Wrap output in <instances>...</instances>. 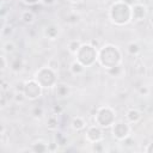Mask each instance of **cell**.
<instances>
[{"label":"cell","instance_id":"e575fe53","mask_svg":"<svg viewBox=\"0 0 153 153\" xmlns=\"http://www.w3.org/2000/svg\"><path fill=\"white\" fill-rule=\"evenodd\" d=\"M68 1H71L72 4H79V2H81L82 0H68Z\"/></svg>","mask_w":153,"mask_h":153},{"label":"cell","instance_id":"9c48e42d","mask_svg":"<svg viewBox=\"0 0 153 153\" xmlns=\"http://www.w3.org/2000/svg\"><path fill=\"white\" fill-rule=\"evenodd\" d=\"M147 16V6L140 2H135L131 6V19L134 22H143Z\"/></svg>","mask_w":153,"mask_h":153},{"label":"cell","instance_id":"83f0119b","mask_svg":"<svg viewBox=\"0 0 153 153\" xmlns=\"http://www.w3.org/2000/svg\"><path fill=\"white\" fill-rule=\"evenodd\" d=\"M48 67H50L51 69L56 71V69H59V67H60V62H59L56 59H51V60L48 62Z\"/></svg>","mask_w":153,"mask_h":153},{"label":"cell","instance_id":"30bf717a","mask_svg":"<svg viewBox=\"0 0 153 153\" xmlns=\"http://www.w3.org/2000/svg\"><path fill=\"white\" fill-rule=\"evenodd\" d=\"M44 36L48 38V39H56V37L59 36L60 33V29L57 25L55 24H49L44 27V31H43Z\"/></svg>","mask_w":153,"mask_h":153},{"label":"cell","instance_id":"44dd1931","mask_svg":"<svg viewBox=\"0 0 153 153\" xmlns=\"http://www.w3.org/2000/svg\"><path fill=\"white\" fill-rule=\"evenodd\" d=\"M80 47H81V42L79 39H72L68 43V50L72 54H76V51L80 49Z\"/></svg>","mask_w":153,"mask_h":153},{"label":"cell","instance_id":"f1b7e54d","mask_svg":"<svg viewBox=\"0 0 153 153\" xmlns=\"http://www.w3.org/2000/svg\"><path fill=\"white\" fill-rule=\"evenodd\" d=\"M137 92H139V94H140V96H148V94H149V88H148V86L142 85V86H140V87H139Z\"/></svg>","mask_w":153,"mask_h":153},{"label":"cell","instance_id":"4316f807","mask_svg":"<svg viewBox=\"0 0 153 153\" xmlns=\"http://www.w3.org/2000/svg\"><path fill=\"white\" fill-rule=\"evenodd\" d=\"M0 60H1V72L4 73V72H5V69H6V67H7V66H10V62H8L7 57H6V56H5L4 54L1 55Z\"/></svg>","mask_w":153,"mask_h":153},{"label":"cell","instance_id":"5b68a950","mask_svg":"<svg viewBox=\"0 0 153 153\" xmlns=\"http://www.w3.org/2000/svg\"><path fill=\"white\" fill-rule=\"evenodd\" d=\"M114 118H115V111L110 106H102L98 109L94 121L99 127L104 128L114 124Z\"/></svg>","mask_w":153,"mask_h":153},{"label":"cell","instance_id":"7c38bea8","mask_svg":"<svg viewBox=\"0 0 153 153\" xmlns=\"http://www.w3.org/2000/svg\"><path fill=\"white\" fill-rule=\"evenodd\" d=\"M20 20H22L24 24L30 25V24L35 23V20H36V14H35V12L31 11V10H24V11L20 13Z\"/></svg>","mask_w":153,"mask_h":153},{"label":"cell","instance_id":"9a60e30c","mask_svg":"<svg viewBox=\"0 0 153 153\" xmlns=\"http://www.w3.org/2000/svg\"><path fill=\"white\" fill-rule=\"evenodd\" d=\"M85 66L82 65V63H80L79 61H73L72 63H71V66H69V71H71V73L73 74V75H81L84 72H85Z\"/></svg>","mask_w":153,"mask_h":153},{"label":"cell","instance_id":"d590c367","mask_svg":"<svg viewBox=\"0 0 153 153\" xmlns=\"http://www.w3.org/2000/svg\"><path fill=\"white\" fill-rule=\"evenodd\" d=\"M149 23H151V25L153 26V13L151 14V18H149Z\"/></svg>","mask_w":153,"mask_h":153},{"label":"cell","instance_id":"52a82bcc","mask_svg":"<svg viewBox=\"0 0 153 153\" xmlns=\"http://www.w3.org/2000/svg\"><path fill=\"white\" fill-rule=\"evenodd\" d=\"M130 126L123 121L115 122L112 126V135L118 141H123L126 137H128L130 135Z\"/></svg>","mask_w":153,"mask_h":153},{"label":"cell","instance_id":"d6986e66","mask_svg":"<svg viewBox=\"0 0 153 153\" xmlns=\"http://www.w3.org/2000/svg\"><path fill=\"white\" fill-rule=\"evenodd\" d=\"M140 50H141V48H140V45H139L136 42H130V43L127 45V51H128V54L131 55V56H136V55L140 53Z\"/></svg>","mask_w":153,"mask_h":153},{"label":"cell","instance_id":"8992f818","mask_svg":"<svg viewBox=\"0 0 153 153\" xmlns=\"http://www.w3.org/2000/svg\"><path fill=\"white\" fill-rule=\"evenodd\" d=\"M42 86L38 84V81L33 78L31 80L25 81V87H24V94L26 97V99L30 100H35L37 98L41 97L42 94Z\"/></svg>","mask_w":153,"mask_h":153},{"label":"cell","instance_id":"ba28073f","mask_svg":"<svg viewBox=\"0 0 153 153\" xmlns=\"http://www.w3.org/2000/svg\"><path fill=\"white\" fill-rule=\"evenodd\" d=\"M86 140L91 143H94V142H98V141H102L104 135H103V130H102V127H99L98 124L96 126H90L86 130Z\"/></svg>","mask_w":153,"mask_h":153},{"label":"cell","instance_id":"5bb4252c","mask_svg":"<svg viewBox=\"0 0 153 153\" xmlns=\"http://www.w3.org/2000/svg\"><path fill=\"white\" fill-rule=\"evenodd\" d=\"M71 127H72L74 130H76V131L82 130V129L86 128V121H85L82 117H80V116H75V117H73L72 121H71Z\"/></svg>","mask_w":153,"mask_h":153},{"label":"cell","instance_id":"3957f363","mask_svg":"<svg viewBox=\"0 0 153 153\" xmlns=\"http://www.w3.org/2000/svg\"><path fill=\"white\" fill-rule=\"evenodd\" d=\"M75 56H76V61L82 63L85 67H88V66L93 65L94 61L98 59L97 48H94L90 43L88 44H81V47L76 51Z\"/></svg>","mask_w":153,"mask_h":153},{"label":"cell","instance_id":"ac0fdd59","mask_svg":"<svg viewBox=\"0 0 153 153\" xmlns=\"http://www.w3.org/2000/svg\"><path fill=\"white\" fill-rule=\"evenodd\" d=\"M14 50H16V44L12 41L7 39L2 43V53L4 54H12V53H14Z\"/></svg>","mask_w":153,"mask_h":153},{"label":"cell","instance_id":"8fae6325","mask_svg":"<svg viewBox=\"0 0 153 153\" xmlns=\"http://www.w3.org/2000/svg\"><path fill=\"white\" fill-rule=\"evenodd\" d=\"M8 62H10V66H8V67L12 69V72H14V73H19V72L23 71L24 62H23V59H22V57H18V56L12 57L11 61L8 60Z\"/></svg>","mask_w":153,"mask_h":153},{"label":"cell","instance_id":"7402d4cb","mask_svg":"<svg viewBox=\"0 0 153 153\" xmlns=\"http://www.w3.org/2000/svg\"><path fill=\"white\" fill-rule=\"evenodd\" d=\"M12 32H13V27H12V25L4 23V24H2V29H1V36H2V38H7V37H10V36L12 35Z\"/></svg>","mask_w":153,"mask_h":153},{"label":"cell","instance_id":"f546056e","mask_svg":"<svg viewBox=\"0 0 153 153\" xmlns=\"http://www.w3.org/2000/svg\"><path fill=\"white\" fill-rule=\"evenodd\" d=\"M10 91V84L6 81V80H2V84H1V92H7Z\"/></svg>","mask_w":153,"mask_h":153},{"label":"cell","instance_id":"277c9868","mask_svg":"<svg viewBox=\"0 0 153 153\" xmlns=\"http://www.w3.org/2000/svg\"><path fill=\"white\" fill-rule=\"evenodd\" d=\"M33 78L44 88L56 86V74H55V71L51 69L50 67H43L38 69Z\"/></svg>","mask_w":153,"mask_h":153},{"label":"cell","instance_id":"7a4b0ae2","mask_svg":"<svg viewBox=\"0 0 153 153\" xmlns=\"http://www.w3.org/2000/svg\"><path fill=\"white\" fill-rule=\"evenodd\" d=\"M109 14L112 23H115L116 25H124L131 19V6L120 0L111 6Z\"/></svg>","mask_w":153,"mask_h":153},{"label":"cell","instance_id":"1f68e13d","mask_svg":"<svg viewBox=\"0 0 153 153\" xmlns=\"http://www.w3.org/2000/svg\"><path fill=\"white\" fill-rule=\"evenodd\" d=\"M145 152H147V153H153V141H152L151 143H148V146L145 148Z\"/></svg>","mask_w":153,"mask_h":153},{"label":"cell","instance_id":"4dcf8cb0","mask_svg":"<svg viewBox=\"0 0 153 153\" xmlns=\"http://www.w3.org/2000/svg\"><path fill=\"white\" fill-rule=\"evenodd\" d=\"M53 111H54V114H56V115H61V114H62V111H63V109H62L60 105H54Z\"/></svg>","mask_w":153,"mask_h":153},{"label":"cell","instance_id":"d4e9b609","mask_svg":"<svg viewBox=\"0 0 153 153\" xmlns=\"http://www.w3.org/2000/svg\"><path fill=\"white\" fill-rule=\"evenodd\" d=\"M43 108L42 106H35L33 109H32V115H33V117H36V118H38V117H42L43 116Z\"/></svg>","mask_w":153,"mask_h":153},{"label":"cell","instance_id":"d6a6232c","mask_svg":"<svg viewBox=\"0 0 153 153\" xmlns=\"http://www.w3.org/2000/svg\"><path fill=\"white\" fill-rule=\"evenodd\" d=\"M90 44H91V45H93L94 48H99V42H98L97 39H91Z\"/></svg>","mask_w":153,"mask_h":153},{"label":"cell","instance_id":"4fadbf2b","mask_svg":"<svg viewBox=\"0 0 153 153\" xmlns=\"http://www.w3.org/2000/svg\"><path fill=\"white\" fill-rule=\"evenodd\" d=\"M126 117H127V120H128L130 123H137V122L141 120L142 115H141V112H140L137 109L131 108V109H129V110L127 111Z\"/></svg>","mask_w":153,"mask_h":153},{"label":"cell","instance_id":"cb8c5ba5","mask_svg":"<svg viewBox=\"0 0 153 153\" xmlns=\"http://www.w3.org/2000/svg\"><path fill=\"white\" fill-rule=\"evenodd\" d=\"M26 99L25 94L23 92H14V97H13V100L16 103H23L24 100Z\"/></svg>","mask_w":153,"mask_h":153},{"label":"cell","instance_id":"6da1fadb","mask_svg":"<svg viewBox=\"0 0 153 153\" xmlns=\"http://www.w3.org/2000/svg\"><path fill=\"white\" fill-rule=\"evenodd\" d=\"M98 61L105 69H108L118 66L122 62V54L117 47L112 44H106L100 48L98 53Z\"/></svg>","mask_w":153,"mask_h":153},{"label":"cell","instance_id":"e0dca14e","mask_svg":"<svg viewBox=\"0 0 153 153\" xmlns=\"http://www.w3.org/2000/svg\"><path fill=\"white\" fill-rule=\"evenodd\" d=\"M59 127V121H57V115L56 114H53L48 117L47 120V128L49 130H56Z\"/></svg>","mask_w":153,"mask_h":153},{"label":"cell","instance_id":"ffe728a7","mask_svg":"<svg viewBox=\"0 0 153 153\" xmlns=\"http://www.w3.org/2000/svg\"><path fill=\"white\" fill-rule=\"evenodd\" d=\"M31 151H33V152H38V153L47 152V151H49V145H47L45 142L38 141V142H36V143H33V145H32Z\"/></svg>","mask_w":153,"mask_h":153},{"label":"cell","instance_id":"836d02e7","mask_svg":"<svg viewBox=\"0 0 153 153\" xmlns=\"http://www.w3.org/2000/svg\"><path fill=\"white\" fill-rule=\"evenodd\" d=\"M42 1H43V4H44V5H53L56 0H42Z\"/></svg>","mask_w":153,"mask_h":153},{"label":"cell","instance_id":"2e32d148","mask_svg":"<svg viewBox=\"0 0 153 153\" xmlns=\"http://www.w3.org/2000/svg\"><path fill=\"white\" fill-rule=\"evenodd\" d=\"M56 96L63 98V97H68L71 93V90L68 87V85L66 84H56Z\"/></svg>","mask_w":153,"mask_h":153},{"label":"cell","instance_id":"484cf974","mask_svg":"<svg viewBox=\"0 0 153 153\" xmlns=\"http://www.w3.org/2000/svg\"><path fill=\"white\" fill-rule=\"evenodd\" d=\"M92 151H93V152H104L105 148L103 147V143H102L100 141H98V142L92 143Z\"/></svg>","mask_w":153,"mask_h":153},{"label":"cell","instance_id":"603a6c76","mask_svg":"<svg viewBox=\"0 0 153 153\" xmlns=\"http://www.w3.org/2000/svg\"><path fill=\"white\" fill-rule=\"evenodd\" d=\"M106 73H108L110 76H120L121 73H122V67H121V65H118V66L108 68V69H106Z\"/></svg>","mask_w":153,"mask_h":153}]
</instances>
